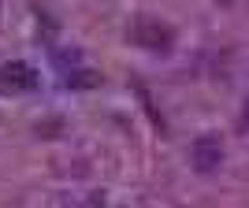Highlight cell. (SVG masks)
<instances>
[{"mask_svg": "<svg viewBox=\"0 0 249 208\" xmlns=\"http://www.w3.org/2000/svg\"><path fill=\"white\" fill-rule=\"evenodd\" d=\"M190 156H194L197 171H216L219 160H223V149H219L216 138H197V141H194V149H190Z\"/></svg>", "mask_w": 249, "mask_h": 208, "instance_id": "cell-1", "label": "cell"}]
</instances>
